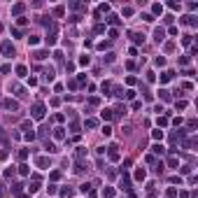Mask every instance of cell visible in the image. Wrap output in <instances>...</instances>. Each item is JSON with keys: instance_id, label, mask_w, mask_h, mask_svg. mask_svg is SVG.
Wrapping results in <instances>:
<instances>
[{"instance_id": "6da1fadb", "label": "cell", "mask_w": 198, "mask_h": 198, "mask_svg": "<svg viewBox=\"0 0 198 198\" xmlns=\"http://www.w3.org/2000/svg\"><path fill=\"white\" fill-rule=\"evenodd\" d=\"M30 117L33 119H44V105L42 103H35L33 110H30Z\"/></svg>"}, {"instance_id": "7a4b0ae2", "label": "cell", "mask_w": 198, "mask_h": 198, "mask_svg": "<svg viewBox=\"0 0 198 198\" xmlns=\"http://www.w3.org/2000/svg\"><path fill=\"white\" fill-rule=\"evenodd\" d=\"M56 38H58V28H56V23H51V28L47 33V44H56Z\"/></svg>"}, {"instance_id": "3957f363", "label": "cell", "mask_w": 198, "mask_h": 198, "mask_svg": "<svg viewBox=\"0 0 198 198\" xmlns=\"http://www.w3.org/2000/svg\"><path fill=\"white\" fill-rule=\"evenodd\" d=\"M3 107H5V110L16 112V110H19V103H16V100H12V98H5V100H3Z\"/></svg>"}, {"instance_id": "277c9868", "label": "cell", "mask_w": 198, "mask_h": 198, "mask_svg": "<svg viewBox=\"0 0 198 198\" xmlns=\"http://www.w3.org/2000/svg\"><path fill=\"white\" fill-rule=\"evenodd\" d=\"M0 51H3L5 56H14V44H12V42H3V47H0Z\"/></svg>"}, {"instance_id": "5b68a950", "label": "cell", "mask_w": 198, "mask_h": 198, "mask_svg": "<svg viewBox=\"0 0 198 198\" xmlns=\"http://www.w3.org/2000/svg\"><path fill=\"white\" fill-rule=\"evenodd\" d=\"M119 187L128 191V189H131V177H128V175H121V179H119Z\"/></svg>"}, {"instance_id": "8992f818", "label": "cell", "mask_w": 198, "mask_h": 198, "mask_svg": "<svg viewBox=\"0 0 198 198\" xmlns=\"http://www.w3.org/2000/svg\"><path fill=\"white\" fill-rule=\"evenodd\" d=\"M163 38H166V30H163V28H156V30H154V40H156V42H163Z\"/></svg>"}, {"instance_id": "52a82bcc", "label": "cell", "mask_w": 198, "mask_h": 198, "mask_svg": "<svg viewBox=\"0 0 198 198\" xmlns=\"http://www.w3.org/2000/svg\"><path fill=\"white\" fill-rule=\"evenodd\" d=\"M72 196H75V191L70 189V187H63L61 189V198H72Z\"/></svg>"}, {"instance_id": "ba28073f", "label": "cell", "mask_w": 198, "mask_h": 198, "mask_svg": "<svg viewBox=\"0 0 198 198\" xmlns=\"http://www.w3.org/2000/svg\"><path fill=\"white\" fill-rule=\"evenodd\" d=\"M35 166H38V168H47V166H49V158H44V156L35 158Z\"/></svg>"}, {"instance_id": "9c48e42d", "label": "cell", "mask_w": 198, "mask_h": 198, "mask_svg": "<svg viewBox=\"0 0 198 198\" xmlns=\"http://www.w3.org/2000/svg\"><path fill=\"white\" fill-rule=\"evenodd\" d=\"M145 177H147L145 168H138V170H135V179H138V182H142V179H145Z\"/></svg>"}, {"instance_id": "30bf717a", "label": "cell", "mask_w": 198, "mask_h": 198, "mask_svg": "<svg viewBox=\"0 0 198 198\" xmlns=\"http://www.w3.org/2000/svg\"><path fill=\"white\" fill-rule=\"evenodd\" d=\"M23 9H26V5H23V3H16V5L12 7V14H21Z\"/></svg>"}, {"instance_id": "8fae6325", "label": "cell", "mask_w": 198, "mask_h": 198, "mask_svg": "<svg viewBox=\"0 0 198 198\" xmlns=\"http://www.w3.org/2000/svg\"><path fill=\"white\" fill-rule=\"evenodd\" d=\"M131 38H133V42H135V44H142V42H145V35H140V33H133Z\"/></svg>"}, {"instance_id": "7c38bea8", "label": "cell", "mask_w": 198, "mask_h": 198, "mask_svg": "<svg viewBox=\"0 0 198 198\" xmlns=\"http://www.w3.org/2000/svg\"><path fill=\"white\" fill-rule=\"evenodd\" d=\"M103 198H114V189H112V187L103 189Z\"/></svg>"}, {"instance_id": "4fadbf2b", "label": "cell", "mask_w": 198, "mask_h": 198, "mask_svg": "<svg viewBox=\"0 0 198 198\" xmlns=\"http://www.w3.org/2000/svg\"><path fill=\"white\" fill-rule=\"evenodd\" d=\"M54 138H56V140H63V138H65V131H63V128H54Z\"/></svg>"}, {"instance_id": "5bb4252c", "label": "cell", "mask_w": 198, "mask_h": 198, "mask_svg": "<svg viewBox=\"0 0 198 198\" xmlns=\"http://www.w3.org/2000/svg\"><path fill=\"white\" fill-rule=\"evenodd\" d=\"M14 93L19 96V98H26V89L23 86H14Z\"/></svg>"}, {"instance_id": "9a60e30c", "label": "cell", "mask_w": 198, "mask_h": 198, "mask_svg": "<svg viewBox=\"0 0 198 198\" xmlns=\"http://www.w3.org/2000/svg\"><path fill=\"white\" fill-rule=\"evenodd\" d=\"M42 75H44V79H47V82H54V70H51V68H49V70H44Z\"/></svg>"}, {"instance_id": "2e32d148", "label": "cell", "mask_w": 198, "mask_h": 198, "mask_svg": "<svg viewBox=\"0 0 198 198\" xmlns=\"http://www.w3.org/2000/svg\"><path fill=\"white\" fill-rule=\"evenodd\" d=\"M26 72H28L26 65H16V75H19V77H26Z\"/></svg>"}, {"instance_id": "e0dca14e", "label": "cell", "mask_w": 198, "mask_h": 198, "mask_svg": "<svg viewBox=\"0 0 198 198\" xmlns=\"http://www.w3.org/2000/svg\"><path fill=\"white\" fill-rule=\"evenodd\" d=\"M110 158H112V161H119V152H117V147H110Z\"/></svg>"}, {"instance_id": "ac0fdd59", "label": "cell", "mask_w": 198, "mask_h": 198, "mask_svg": "<svg viewBox=\"0 0 198 198\" xmlns=\"http://www.w3.org/2000/svg\"><path fill=\"white\" fill-rule=\"evenodd\" d=\"M158 96L163 98V100H170V91H168V89H161V91H158Z\"/></svg>"}, {"instance_id": "d6986e66", "label": "cell", "mask_w": 198, "mask_h": 198, "mask_svg": "<svg viewBox=\"0 0 198 198\" xmlns=\"http://www.w3.org/2000/svg\"><path fill=\"white\" fill-rule=\"evenodd\" d=\"M100 114H103V119H107V121H110V119L114 117V112H112V110H103Z\"/></svg>"}, {"instance_id": "ffe728a7", "label": "cell", "mask_w": 198, "mask_h": 198, "mask_svg": "<svg viewBox=\"0 0 198 198\" xmlns=\"http://www.w3.org/2000/svg\"><path fill=\"white\" fill-rule=\"evenodd\" d=\"M21 128H23L26 133H33V123H30V121H23V123H21Z\"/></svg>"}, {"instance_id": "44dd1931", "label": "cell", "mask_w": 198, "mask_h": 198, "mask_svg": "<svg viewBox=\"0 0 198 198\" xmlns=\"http://www.w3.org/2000/svg\"><path fill=\"white\" fill-rule=\"evenodd\" d=\"M152 138H154V140H161V138H163V131H161V128L152 131Z\"/></svg>"}, {"instance_id": "7402d4cb", "label": "cell", "mask_w": 198, "mask_h": 198, "mask_svg": "<svg viewBox=\"0 0 198 198\" xmlns=\"http://www.w3.org/2000/svg\"><path fill=\"white\" fill-rule=\"evenodd\" d=\"M47 56H49V54H47V51H35V58H38V61H44Z\"/></svg>"}, {"instance_id": "603a6c76", "label": "cell", "mask_w": 198, "mask_h": 198, "mask_svg": "<svg viewBox=\"0 0 198 198\" xmlns=\"http://www.w3.org/2000/svg\"><path fill=\"white\" fill-rule=\"evenodd\" d=\"M170 79H172V72H163V75H161V82H163V84L170 82Z\"/></svg>"}, {"instance_id": "cb8c5ba5", "label": "cell", "mask_w": 198, "mask_h": 198, "mask_svg": "<svg viewBox=\"0 0 198 198\" xmlns=\"http://www.w3.org/2000/svg\"><path fill=\"white\" fill-rule=\"evenodd\" d=\"M70 7H72V9H79V12L86 9V5H82V3H70Z\"/></svg>"}, {"instance_id": "d4e9b609", "label": "cell", "mask_w": 198, "mask_h": 198, "mask_svg": "<svg viewBox=\"0 0 198 198\" xmlns=\"http://www.w3.org/2000/svg\"><path fill=\"white\" fill-rule=\"evenodd\" d=\"M96 126H98L96 119H86V128H96Z\"/></svg>"}, {"instance_id": "484cf974", "label": "cell", "mask_w": 198, "mask_h": 198, "mask_svg": "<svg viewBox=\"0 0 198 198\" xmlns=\"http://www.w3.org/2000/svg\"><path fill=\"white\" fill-rule=\"evenodd\" d=\"M44 147H47V152H51V154H54V152H58V149H56V145H54V142H47Z\"/></svg>"}, {"instance_id": "4316f807", "label": "cell", "mask_w": 198, "mask_h": 198, "mask_svg": "<svg viewBox=\"0 0 198 198\" xmlns=\"http://www.w3.org/2000/svg\"><path fill=\"white\" fill-rule=\"evenodd\" d=\"M152 152H154V154H163L166 149H163V147H161V145H154V147H152Z\"/></svg>"}, {"instance_id": "83f0119b", "label": "cell", "mask_w": 198, "mask_h": 198, "mask_svg": "<svg viewBox=\"0 0 198 198\" xmlns=\"http://www.w3.org/2000/svg\"><path fill=\"white\" fill-rule=\"evenodd\" d=\"M19 172H21V175H28V172H30V168L23 163V166H19Z\"/></svg>"}, {"instance_id": "f1b7e54d", "label": "cell", "mask_w": 198, "mask_h": 198, "mask_svg": "<svg viewBox=\"0 0 198 198\" xmlns=\"http://www.w3.org/2000/svg\"><path fill=\"white\" fill-rule=\"evenodd\" d=\"M168 166H170V168H177V166H179V161H177V158H175V156H172V158H170V161H168Z\"/></svg>"}, {"instance_id": "f546056e", "label": "cell", "mask_w": 198, "mask_h": 198, "mask_svg": "<svg viewBox=\"0 0 198 198\" xmlns=\"http://www.w3.org/2000/svg\"><path fill=\"white\" fill-rule=\"evenodd\" d=\"M84 154H86V149L84 147H77V158H84Z\"/></svg>"}, {"instance_id": "4dcf8cb0", "label": "cell", "mask_w": 198, "mask_h": 198, "mask_svg": "<svg viewBox=\"0 0 198 198\" xmlns=\"http://www.w3.org/2000/svg\"><path fill=\"white\" fill-rule=\"evenodd\" d=\"M110 89H112V84H107V82H105V84H103V93L107 96V93H110Z\"/></svg>"}, {"instance_id": "1f68e13d", "label": "cell", "mask_w": 198, "mask_h": 198, "mask_svg": "<svg viewBox=\"0 0 198 198\" xmlns=\"http://www.w3.org/2000/svg\"><path fill=\"white\" fill-rule=\"evenodd\" d=\"M103 135H105V138L112 135V128H110V126H105V128H103Z\"/></svg>"}, {"instance_id": "d6a6232c", "label": "cell", "mask_w": 198, "mask_h": 198, "mask_svg": "<svg viewBox=\"0 0 198 198\" xmlns=\"http://www.w3.org/2000/svg\"><path fill=\"white\" fill-rule=\"evenodd\" d=\"M107 19H110V23H114V26L121 23V21H119V16H107Z\"/></svg>"}, {"instance_id": "836d02e7", "label": "cell", "mask_w": 198, "mask_h": 198, "mask_svg": "<svg viewBox=\"0 0 198 198\" xmlns=\"http://www.w3.org/2000/svg\"><path fill=\"white\" fill-rule=\"evenodd\" d=\"M21 187H23V184H21V182H16V184H14V187H12V191H14V193H19V191H21Z\"/></svg>"}, {"instance_id": "e575fe53", "label": "cell", "mask_w": 198, "mask_h": 198, "mask_svg": "<svg viewBox=\"0 0 198 198\" xmlns=\"http://www.w3.org/2000/svg\"><path fill=\"white\" fill-rule=\"evenodd\" d=\"M77 86H79L77 79H70V82H68V89H77Z\"/></svg>"}, {"instance_id": "d590c367", "label": "cell", "mask_w": 198, "mask_h": 198, "mask_svg": "<svg viewBox=\"0 0 198 198\" xmlns=\"http://www.w3.org/2000/svg\"><path fill=\"white\" fill-rule=\"evenodd\" d=\"M152 9H154V14H161V12H163V7H161V5H158V3H156V5H154V7H152Z\"/></svg>"}, {"instance_id": "8d00e7d4", "label": "cell", "mask_w": 198, "mask_h": 198, "mask_svg": "<svg viewBox=\"0 0 198 198\" xmlns=\"http://www.w3.org/2000/svg\"><path fill=\"white\" fill-rule=\"evenodd\" d=\"M19 158H21V161L28 158V149H21V152H19Z\"/></svg>"}, {"instance_id": "74e56055", "label": "cell", "mask_w": 198, "mask_h": 198, "mask_svg": "<svg viewBox=\"0 0 198 198\" xmlns=\"http://www.w3.org/2000/svg\"><path fill=\"white\" fill-rule=\"evenodd\" d=\"M166 196H168V198H175V196H177V191H175V189H168V191H166Z\"/></svg>"}, {"instance_id": "f35d334b", "label": "cell", "mask_w": 198, "mask_h": 198, "mask_svg": "<svg viewBox=\"0 0 198 198\" xmlns=\"http://www.w3.org/2000/svg\"><path fill=\"white\" fill-rule=\"evenodd\" d=\"M70 128H72V131L77 133V131H79V123H77V121H70Z\"/></svg>"}, {"instance_id": "ab89813d", "label": "cell", "mask_w": 198, "mask_h": 198, "mask_svg": "<svg viewBox=\"0 0 198 198\" xmlns=\"http://www.w3.org/2000/svg\"><path fill=\"white\" fill-rule=\"evenodd\" d=\"M9 70H12V65H3V68H0V72H3V75H7Z\"/></svg>"}, {"instance_id": "60d3db41", "label": "cell", "mask_w": 198, "mask_h": 198, "mask_svg": "<svg viewBox=\"0 0 198 198\" xmlns=\"http://www.w3.org/2000/svg\"><path fill=\"white\" fill-rule=\"evenodd\" d=\"M28 42H30V44H38V42H40V38H35V35H30V38H28Z\"/></svg>"}, {"instance_id": "b9f144b4", "label": "cell", "mask_w": 198, "mask_h": 198, "mask_svg": "<svg viewBox=\"0 0 198 198\" xmlns=\"http://www.w3.org/2000/svg\"><path fill=\"white\" fill-rule=\"evenodd\" d=\"M156 65H166V58L163 56H156Z\"/></svg>"}, {"instance_id": "7bdbcfd3", "label": "cell", "mask_w": 198, "mask_h": 198, "mask_svg": "<svg viewBox=\"0 0 198 198\" xmlns=\"http://www.w3.org/2000/svg\"><path fill=\"white\" fill-rule=\"evenodd\" d=\"M158 126H168V119L166 117H158Z\"/></svg>"}, {"instance_id": "ee69618b", "label": "cell", "mask_w": 198, "mask_h": 198, "mask_svg": "<svg viewBox=\"0 0 198 198\" xmlns=\"http://www.w3.org/2000/svg\"><path fill=\"white\" fill-rule=\"evenodd\" d=\"M3 196H5V189H3V187H0V198H3Z\"/></svg>"}]
</instances>
